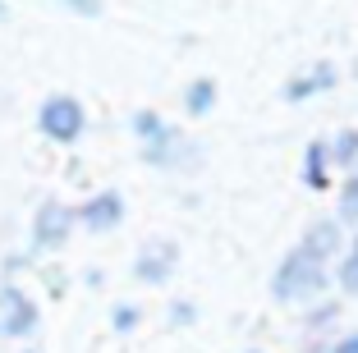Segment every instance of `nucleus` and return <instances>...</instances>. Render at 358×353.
I'll return each mask as SVG.
<instances>
[{
	"mask_svg": "<svg viewBox=\"0 0 358 353\" xmlns=\"http://www.w3.org/2000/svg\"><path fill=\"white\" fill-rule=\"evenodd\" d=\"M327 353H358V331H340L327 340Z\"/></svg>",
	"mask_w": 358,
	"mask_h": 353,
	"instance_id": "obj_22",
	"label": "nucleus"
},
{
	"mask_svg": "<svg viewBox=\"0 0 358 353\" xmlns=\"http://www.w3.org/2000/svg\"><path fill=\"white\" fill-rule=\"evenodd\" d=\"M327 289H331V266L303 257L299 248H289L271 271V298L280 308H308V303L327 298Z\"/></svg>",
	"mask_w": 358,
	"mask_h": 353,
	"instance_id": "obj_1",
	"label": "nucleus"
},
{
	"mask_svg": "<svg viewBox=\"0 0 358 353\" xmlns=\"http://www.w3.org/2000/svg\"><path fill=\"white\" fill-rule=\"evenodd\" d=\"M336 87H340V64L336 60H313L308 69L289 73V78L280 83V101L285 106H303V101H313V96L336 92Z\"/></svg>",
	"mask_w": 358,
	"mask_h": 353,
	"instance_id": "obj_8",
	"label": "nucleus"
},
{
	"mask_svg": "<svg viewBox=\"0 0 358 353\" xmlns=\"http://www.w3.org/2000/svg\"><path fill=\"white\" fill-rule=\"evenodd\" d=\"M74 229H78L74 202H64V198H42L37 207H32V220H28V252H37V257H51V252L69 248Z\"/></svg>",
	"mask_w": 358,
	"mask_h": 353,
	"instance_id": "obj_3",
	"label": "nucleus"
},
{
	"mask_svg": "<svg viewBox=\"0 0 358 353\" xmlns=\"http://www.w3.org/2000/svg\"><path fill=\"white\" fill-rule=\"evenodd\" d=\"M101 280H106L101 266H87V271H83V284H87V289H101Z\"/></svg>",
	"mask_w": 358,
	"mask_h": 353,
	"instance_id": "obj_23",
	"label": "nucleus"
},
{
	"mask_svg": "<svg viewBox=\"0 0 358 353\" xmlns=\"http://www.w3.org/2000/svg\"><path fill=\"white\" fill-rule=\"evenodd\" d=\"M216 101H221V83L211 73H198V78H189V83L179 87V106H184L189 120H207L216 110Z\"/></svg>",
	"mask_w": 358,
	"mask_h": 353,
	"instance_id": "obj_11",
	"label": "nucleus"
},
{
	"mask_svg": "<svg viewBox=\"0 0 358 353\" xmlns=\"http://www.w3.org/2000/svg\"><path fill=\"white\" fill-rule=\"evenodd\" d=\"M0 271H5V280H19L23 271H37V252H28V248H19V252H5Z\"/></svg>",
	"mask_w": 358,
	"mask_h": 353,
	"instance_id": "obj_20",
	"label": "nucleus"
},
{
	"mask_svg": "<svg viewBox=\"0 0 358 353\" xmlns=\"http://www.w3.org/2000/svg\"><path fill=\"white\" fill-rule=\"evenodd\" d=\"M166 129H170V120L161 110H134V115H129V134L138 138V147H152Z\"/></svg>",
	"mask_w": 358,
	"mask_h": 353,
	"instance_id": "obj_15",
	"label": "nucleus"
},
{
	"mask_svg": "<svg viewBox=\"0 0 358 353\" xmlns=\"http://www.w3.org/2000/svg\"><path fill=\"white\" fill-rule=\"evenodd\" d=\"M299 184L308 193H331L336 184V166H331V152H327V138H313L299 156Z\"/></svg>",
	"mask_w": 358,
	"mask_h": 353,
	"instance_id": "obj_10",
	"label": "nucleus"
},
{
	"mask_svg": "<svg viewBox=\"0 0 358 353\" xmlns=\"http://www.w3.org/2000/svg\"><path fill=\"white\" fill-rule=\"evenodd\" d=\"M74 211H78V229H87V234H115L129 216L120 188H96V193L74 202Z\"/></svg>",
	"mask_w": 358,
	"mask_h": 353,
	"instance_id": "obj_5",
	"label": "nucleus"
},
{
	"mask_svg": "<svg viewBox=\"0 0 358 353\" xmlns=\"http://www.w3.org/2000/svg\"><path fill=\"white\" fill-rule=\"evenodd\" d=\"M37 280H42V289L51 294V298H60V294L69 289V271H64L60 261H46V266H37Z\"/></svg>",
	"mask_w": 358,
	"mask_h": 353,
	"instance_id": "obj_18",
	"label": "nucleus"
},
{
	"mask_svg": "<svg viewBox=\"0 0 358 353\" xmlns=\"http://www.w3.org/2000/svg\"><path fill=\"white\" fill-rule=\"evenodd\" d=\"M354 73H358V60H354Z\"/></svg>",
	"mask_w": 358,
	"mask_h": 353,
	"instance_id": "obj_27",
	"label": "nucleus"
},
{
	"mask_svg": "<svg viewBox=\"0 0 358 353\" xmlns=\"http://www.w3.org/2000/svg\"><path fill=\"white\" fill-rule=\"evenodd\" d=\"M32 124H37V134H42L46 143L74 147V143H83V134H87V106L78 101L74 92H46L42 101H37Z\"/></svg>",
	"mask_w": 358,
	"mask_h": 353,
	"instance_id": "obj_2",
	"label": "nucleus"
},
{
	"mask_svg": "<svg viewBox=\"0 0 358 353\" xmlns=\"http://www.w3.org/2000/svg\"><path fill=\"white\" fill-rule=\"evenodd\" d=\"M340 312L345 308H340V298H331V294L317 298V303H308L303 308V331L313 335V340H331V331L340 326Z\"/></svg>",
	"mask_w": 358,
	"mask_h": 353,
	"instance_id": "obj_12",
	"label": "nucleus"
},
{
	"mask_svg": "<svg viewBox=\"0 0 358 353\" xmlns=\"http://www.w3.org/2000/svg\"><path fill=\"white\" fill-rule=\"evenodd\" d=\"M345 243H349V229L340 225V216H313L303 225V234H299L294 248L303 252V257L322 261V266H336V257L345 252Z\"/></svg>",
	"mask_w": 358,
	"mask_h": 353,
	"instance_id": "obj_7",
	"label": "nucleus"
},
{
	"mask_svg": "<svg viewBox=\"0 0 358 353\" xmlns=\"http://www.w3.org/2000/svg\"><path fill=\"white\" fill-rule=\"evenodd\" d=\"M106 322H110V331H115V335H134L138 326H143V308H138L134 298H120V303H110Z\"/></svg>",
	"mask_w": 358,
	"mask_h": 353,
	"instance_id": "obj_17",
	"label": "nucleus"
},
{
	"mask_svg": "<svg viewBox=\"0 0 358 353\" xmlns=\"http://www.w3.org/2000/svg\"><path fill=\"white\" fill-rule=\"evenodd\" d=\"M23 353H42V349H23Z\"/></svg>",
	"mask_w": 358,
	"mask_h": 353,
	"instance_id": "obj_26",
	"label": "nucleus"
},
{
	"mask_svg": "<svg viewBox=\"0 0 358 353\" xmlns=\"http://www.w3.org/2000/svg\"><path fill=\"white\" fill-rule=\"evenodd\" d=\"M60 14H74V19H101L106 0H51Z\"/></svg>",
	"mask_w": 358,
	"mask_h": 353,
	"instance_id": "obj_21",
	"label": "nucleus"
},
{
	"mask_svg": "<svg viewBox=\"0 0 358 353\" xmlns=\"http://www.w3.org/2000/svg\"><path fill=\"white\" fill-rule=\"evenodd\" d=\"M37 326H42L37 294L23 289L19 280H0V340H32Z\"/></svg>",
	"mask_w": 358,
	"mask_h": 353,
	"instance_id": "obj_4",
	"label": "nucleus"
},
{
	"mask_svg": "<svg viewBox=\"0 0 358 353\" xmlns=\"http://www.w3.org/2000/svg\"><path fill=\"white\" fill-rule=\"evenodd\" d=\"M243 353H266V349H243Z\"/></svg>",
	"mask_w": 358,
	"mask_h": 353,
	"instance_id": "obj_25",
	"label": "nucleus"
},
{
	"mask_svg": "<svg viewBox=\"0 0 358 353\" xmlns=\"http://www.w3.org/2000/svg\"><path fill=\"white\" fill-rule=\"evenodd\" d=\"M166 322L175 326V331H189V326H198V303L193 298H175L166 312Z\"/></svg>",
	"mask_w": 358,
	"mask_h": 353,
	"instance_id": "obj_19",
	"label": "nucleus"
},
{
	"mask_svg": "<svg viewBox=\"0 0 358 353\" xmlns=\"http://www.w3.org/2000/svg\"><path fill=\"white\" fill-rule=\"evenodd\" d=\"M331 284H336L345 298H358V234H349L345 252L336 257V266H331Z\"/></svg>",
	"mask_w": 358,
	"mask_h": 353,
	"instance_id": "obj_13",
	"label": "nucleus"
},
{
	"mask_svg": "<svg viewBox=\"0 0 358 353\" xmlns=\"http://www.w3.org/2000/svg\"><path fill=\"white\" fill-rule=\"evenodd\" d=\"M10 19V0H0V23Z\"/></svg>",
	"mask_w": 358,
	"mask_h": 353,
	"instance_id": "obj_24",
	"label": "nucleus"
},
{
	"mask_svg": "<svg viewBox=\"0 0 358 353\" xmlns=\"http://www.w3.org/2000/svg\"><path fill=\"white\" fill-rule=\"evenodd\" d=\"M179 271V243L175 239H148L143 248L134 252V280L138 284H170V275Z\"/></svg>",
	"mask_w": 358,
	"mask_h": 353,
	"instance_id": "obj_9",
	"label": "nucleus"
},
{
	"mask_svg": "<svg viewBox=\"0 0 358 353\" xmlns=\"http://www.w3.org/2000/svg\"><path fill=\"white\" fill-rule=\"evenodd\" d=\"M138 152H143V166H152V170H198V161H202V147L179 124H170L152 147H138Z\"/></svg>",
	"mask_w": 358,
	"mask_h": 353,
	"instance_id": "obj_6",
	"label": "nucleus"
},
{
	"mask_svg": "<svg viewBox=\"0 0 358 353\" xmlns=\"http://www.w3.org/2000/svg\"><path fill=\"white\" fill-rule=\"evenodd\" d=\"M327 152H331V166H336V170L354 175V170H358V129L354 124L336 129V134L327 138Z\"/></svg>",
	"mask_w": 358,
	"mask_h": 353,
	"instance_id": "obj_14",
	"label": "nucleus"
},
{
	"mask_svg": "<svg viewBox=\"0 0 358 353\" xmlns=\"http://www.w3.org/2000/svg\"><path fill=\"white\" fill-rule=\"evenodd\" d=\"M336 216H340V225H345V229L354 225V234H358V170L340 179V188H336Z\"/></svg>",
	"mask_w": 358,
	"mask_h": 353,
	"instance_id": "obj_16",
	"label": "nucleus"
}]
</instances>
